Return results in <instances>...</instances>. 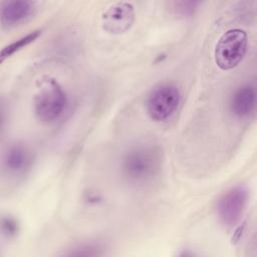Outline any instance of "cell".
I'll use <instances>...</instances> for the list:
<instances>
[{
  "mask_svg": "<svg viewBox=\"0 0 257 257\" xmlns=\"http://www.w3.org/2000/svg\"><path fill=\"white\" fill-rule=\"evenodd\" d=\"M163 164L159 147L140 146L128 151L121 161V173L133 184L143 185L156 178Z\"/></svg>",
  "mask_w": 257,
  "mask_h": 257,
  "instance_id": "1",
  "label": "cell"
},
{
  "mask_svg": "<svg viewBox=\"0 0 257 257\" xmlns=\"http://www.w3.org/2000/svg\"><path fill=\"white\" fill-rule=\"evenodd\" d=\"M34 95V113L38 120L43 123H51L63 113L67 96L58 81L48 75L40 77L36 82Z\"/></svg>",
  "mask_w": 257,
  "mask_h": 257,
  "instance_id": "2",
  "label": "cell"
},
{
  "mask_svg": "<svg viewBox=\"0 0 257 257\" xmlns=\"http://www.w3.org/2000/svg\"><path fill=\"white\" fill-rule=\"evenodd\" d=\"M173 8L176 13L181 14L183 16H191L195 13L199 2H192V1H177L173 2Z\"/></svg>",
  "mask_w": 257,
  "mask_h": 257,
  "instance_id": "11",
  "label": "cell"
},
{
  "mask_svg": "<svg viewBox=\"0 0 257 257\" xmlns=\"http://www.w3.org/2000/svg\"><path fill=\"white\" fill-rule=\"evenodd\" d=\"M2 231L7 237H14L18 232V225L15 219L11 217H4L2 219Z\"/></svg>",
  "mask_w": 257,
  "mask_h": 257,
  "instance_id": "12",
  "label": "cell"
},
{
  "mask_svg": "<svg viewBox=\"0 0 257 257\" xmlns=\"http://www.w3.org/2000/svg\"><path fill=\"white\" fill-rule=\"evenodd\" d=\"M135 19L134 6L128 2H117L102 13L101 27L109 34H122L132 28Z\"/></svg>",
  "mask_w": 257,
  "mask_h": 257,
  "instance_id": "6",
  "label": "cell"
},
{
  "mask_svg": "<svg viewBox=\"0 0 257 257\" xmlns=\"http://www.w3.org/2000/svg\"><path fill=\"white\" fill-rule=\"evenodd\" d=\"M32 155L23 144L11 145L4 155V167L9 174L23 175L30 169Z\"/></svg>",
  "mask_w": 257,
  "mask_h": 257,
  "instance_id": "9",
  "label": "cell"
},
{
  "mask_svg": "<svg viewBox=\"0 0 257 257\" xmlns=\"http://www.w3.org/2000/svg\"><path fill=\"white\" fill-rule=\"evenodd\" d=\"M33 1H3L0 9V20L3 28L9 29L28 20L37 9Z\"/></svg>",
  "mask_w": 257,
  "mask_h": 257,
  "instance_id": "7",
  "label": "cell"
},
{
  "mask_svg": "<svg viewBox=\"0 0 257 257\" xmlns=\"http://www.w3.org/2000/svg\"><path fill=\"white\" fill-rule=\"evenodd\" d=\"M255 104V87L251 84H244L233 92L230 98L229 108L234 116L238 118H246L254 111Z\"/></svg>",
  "mask_w": 257,
  "mask_h": 257,
  "instance_id": "8",
  "label": "cell"
},
{
  "mask_svg": "<svg viewBox=\"0 0 257 257\" xmlns=\"http://www.w3.org/2000/svg\"><path fill=\"white\" fill-rule=\"evenodd\" d=\"M181 100L179 88L171 83L155 87L146 101V109L150 118L160 122L169 118L177 109Z\"/></svg>",
  "mask_w": 257,
  "mask_h": 257,
  "instance_id": "4",
  "label": "cell"
},
{
  "mask_svg": "<svg viewBox=\"0 0 257 257\" xmlns=\"http://www.w3.org/2000/svg\"><path fill=\"white\" fill-rule=\"evenodd\" d=\"M40 34H41L40 30L31 31L28 34H26L25 36H22L21 38L17 39L16 41H14V42L8 44L7 46H5L0 52V62L2 63L6 58L12 56L14 53L18 52L22 48L26 47L27 45H29L30 43L35 41L40 36Z\"/></svg>",
  "mask_w": 257,
  "mask_h": 257,
  "instance_id": "10",
  "label": "cell"
},
{
  "mask_svg": "<svg viewBox=\"0 0 257 257\" xmlns=\"http://www.w3.org/2000/svg\"><path fill=\"white\" fill-rule=\"evenodd\" d=\"M248 191L244 186H236L224 193L217 202V214L220 221L227 226L236 224L246 207Z\"/></svg>",
  "mask_w": 257,
  "mask_h": 257,
  "instance_id": "5",
  "label": "cell"
},
{
  "mask_svg": "<svg viewBox=\"0 0 257 257\" xmlns=\"http://www.w3.org/2000/svg\"><path fill=\"white\" fill-rule=\"evenodd\" d=\"M247 44V33L243 29L234 28L223 33L214 50L217 66L222 70H230L236 67L246 54Z\"/></svg>",
  "mask_w": 257,
  "mask_h": 257,
  "instance_id": "3",
  "label": "cell"
}]
</instances>
